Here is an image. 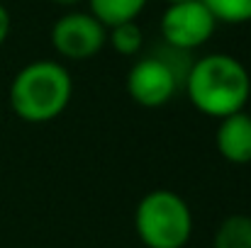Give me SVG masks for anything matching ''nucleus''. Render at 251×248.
Returning a JSON list of instances; mask_svg holds the SVG:
<instances>
[{"mask_svg":"<svg viewBox=\"0 0 251 248\" xmlns=\"http://www.w3.org/2000/svg\"><path fill=\"white\" fill-rule=\"evenodd\" d=\"M185 90L190 102L207 117H229L242 112L249 102V71L227 54H207L185 73Z\"/></svg>","mask_w":251,"mask_h":248,"instance_id":"nucleus-1","label":"nucleus"},{"mask_svg":"<svg viewBox=\"0 0 251 248\" xmlns=\"http://www.w3.org/2000/svg\"><path fill=\"white\" fill-rule=\"evenodd\" d=\"M74 92L69 71L56 61H34L25 66L10 85L12 112L25 122H51L56 119Z\"/></svg>","mask_w":251,"mask_h":248,"instance_id":"nucleus-2","label":"nucleus"},{"mask_svg":"<svg viewBox=\"0 0 251 248\" xmlns=\"http://www.w3.org/2000/svg\"><path fill=\"white\" fill-rule=\"evenodd\" d=\"M134 226L147 248H183L193 234V214L180 195L154 190L142 197Z\"/></svg>","mask_w":251,"mask_h":248,"instance_id":"nucleus-3","label":"nucleus"},{"mask_svg":"<svg viewBox=\"0 0 251 248\" xmlns=\"http://www.w3.org/2000/svg\"><path fill=\"white\" fill-rule=\"evenodd\" d=\"M217 29L215 15L202 0L171 2L161 15V34L171 49L190 51L202 46Z\"/></svg>","mask_w":251,"mask_h":248,"instance_id":"nucleus-4","label":"nucleus"},{"mask_svg":"<svg viewBox=\"0 0 251 248\" xmlns=\"http://www.w3.org/2000/svg\"><path fill=\"white\" fill-rule=\"evenodd\" d=\"M107 42V27L90 12H69L51 27L54 49L71 61L93 59Z\"/></svg>","mask_w":251,"mask_h":248,"instance_id":"nucleus-5","label":"nucleus"},{"mask_svg":"<svg viewBox=\"0 0 251 248\" xmlns=\"http://www.w3.org/2000/svg\"><path fill=\"white\" fill-rule=\"evenodd\" d=\"M180 76L164 56H147L137 61L127 76V92L142 107H161L176 95Z\"/></svg>","mask_w":251,"mask_h":248,"instance_id":"nucleus-6","label":"nucleus"},{"mask_svg":"<svg viewBox=\"0 0 251 248\" xmlns=\"http://www.w3.org/2000/svg\"><path fill=\"white\" fill-rule=\"evenodd\" d=\"M217 151L229 163H249L251 161V117L247 112H234L220 119Z\"/></svg>","mask_w":251,"mask_h":248,"instance_id":"nucleus-7","label":"nucleus"},{"mask_svg":"<svg viewBox=\"0 0 251 248\" xmlns=\"http://www.w3.org/2000/svg\"><path fill=\"white\" fill-rule=\"evenodd\" d=\"M149 0H90V15L105 27L134 22Z\"/></svg>","mask_w":251,"mask_h":248,"instance_id":"nucleus-8","label":"nucleus"},{"mask_svg":"<svg viewBox=\"0 0 251 248\" xmlns=\"http://www.w3.org/2000/svg\"><path fill=\"white\" fill-rule=\"evenodd\" d=\"M215 248H251V217H227L215 234Z\"/></svg>","mask_w":251,"mask_h":248,"instance_id":"nucleus-9","label":"nucleus"},{"mask_svg":"<svg viewBox=\"0 0 251 248\" xmlns=\"http://www.w3.org/2000/svg\"><path fill=\"white\" fill-rule=\"evenodd\" d=\"M110 44L122 56H134L144 46V32L137 22H122L110 27Z\"/></svg>","mask_w":251,"mask_h":248,"instance_id":"nucleus-10","label":"nucleus"},{"mask_svg":"<svg viewBox=\"0 0 251 248\" xmlns=\"http://www.w3.org/2000/svg\"><path fill=\"white\" fill-rule=\"evenodd\" d=\"M217 22L242 24L251 22V0H202Z\"/></svg>","mask_w":251,"mask_h":248,"instance_id":"nucleus-11","label":"nucleus"},{"mask_svg":"<svg viewBox=\"0 0 251 248\" xmlns=\"http://www.w3.org/2000/svg\"><path fill=\"white\" fill-rule=\"evenodd\" d=\"M7 34H10V12H7L5 5L0 2V44L7 39Z\"/></svg>","mask_w":251,"mask_h":248,"instance_id":"nucleus-12","label":"nucleus"},{"mask_svg":"<svg viewBox=\"0 0 251 248\" xmlns=\"http://www.w3.org/2000/svg\"><path fill=\"white\" fill-rule=\"evenodd\" d=\"M51 2H56V5H64V7H69V5H76V2H81V0H51Z\"/></svg>","mask_w":251,"mask_h":248,"instance_id":"nucleus-13","label":"nucleus"},{"mask_svg":"<svg viewBox=\"0 0 251 248\" xmlns=\"http://www.w3.org/2000/svg\"><path fill=\"white\" fill-rule=\"evenodd\" d=\"M168 5H171V2H183V0H166Z\"/></svg>","mask_w":251,"mask_h":248,"instance_id":"nucleus-14","label":"nucleus"}]
</instances>
